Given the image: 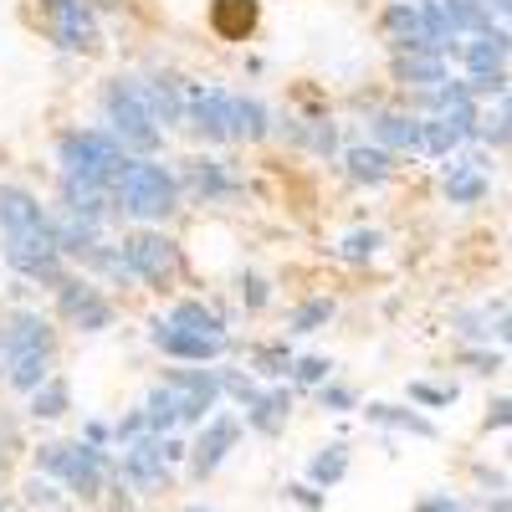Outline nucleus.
Segmentation results:
<instances>
[{"mask_svg": "<svg viewBox=\"0 0 512 512\" xmlns=\"http://www.w3.org/2000/svg\"><path fill=\"white\" fill-rule=\"evenodd\" d=\"M0 256L26 282H41L52 292L67 282V256L57 246V216L26 185H0Z\"/></svg>", "mask_w": 512, "mask_h": 512, "instance_id": "obj_1", "label": "nucleus"}, {"mask_svg": "<svg viewBox=\"0 0 512 512\" xmlns=\"http://www.w3.org/2000/svg\"><path fill=\"white\" fill-rule=\"evenodd\" d=\"M0 359H6V384L21 395L41 390L52 379L57 364V328L47 313L36 308H16L6 323H0Z\"/></svg>", "mask_w": 512, "mask_h": 512, "instance_id": "obj_2", "label": "nucleus"}, {"mask_svg": "<svg viewBox=\"0 0 512 512\" xmlns=\"http://www.w3.org/2000/svg\"><path fill=\"white\" fill-rule=\"evenodd\" d=\"M36 477L57 482L72 502H98L118 477V461L88 441H47L36 451Z\"/></svg>", "mask_w": 512, "mask_h": 512, "instance_id": "obj_3", "label": "nucleus"}, {"mask_svg": "<svg viewBox=\"0 0 512 512\" xmlns=\"http://www.w3.org/2000/svg\"><path fill=\"white\" fill-rule=\"evenodd\" d=\"M57 164H62L67 180H82V185L113 195L118 180H123V169H128V154H123V144L108 134V128L77 123V128H62L57 134Z\"/></svg>", "mask_w": 512, "mask_h": 512, "instance_id": "obj_4", "label": "nucleus"}, {"mask_svg": "<svg viewBox=\"0 0 512 512\" xmlns=\"http://www.w3.org/2000/svg\"><path fill=\"white\" fill-rule=\"evenodd\" d=\"M98 103H103L108 134L123 144L128 159H154L164 149V128L149 113V98H144V82L139 77H108Z\"/></svg>", "mask_w": 512, "mask_h": 512, "instance_id": "obj_5", "label": "nucleus"}, {"mask_svg": "<svg viewBox=\"0 0 512 512\" xmlns=\"http://www.w3.org/2000/svg\"><path fill=\"white\" fill-rule=\"evenodd\" d=\"M180 200H185L180 195V175L169 164H159V159H128L123 180L113 190V210L128 216V221H139V226L169 221L180 210Z\"/></svg>", "mask_w": 512, "mask_h": 512, "instance_id": "obj_6", "label": "nucleus"}, {"mask_svg": "<svg viewBox=\"0 0 512 512\" xmlns=\"http://www.w3.org/2000/svg\"><path fill=\"white\" fill-rule=\"evenodd\" d=\"M190 456V446L180 436H144L134 446H123V461H118V487L139 492V497H154L169 487V472Z\"/></svg>", "mask_w": 512, "mask_h": 512, "instance_id": "obj_7", "label": "nucleus"}, {"mask_svg": "<svg viewBox=\"0 0 512 512\" xmlns=\"http://www.w3.org/2000/svg\"><path fill=\"white\" fill-rule=\"evenodd\" d=\"M118 256H123V267H128V277L134 282H144V287H175V277L185 272V251H180V241L175 236H164V231H154V226H144V231H128L123 241H118Z\"/></svg>", "mask_w": 512, "mask_h": 512, "instance_id": "obj_8", "label": "nucleus"}, {"mask_svg": "<svg viewBox=\"0 0 512 512\" xmlns=\"http://www.w3.org/2000/svg\"><path fill=\"white\" fill-rule=\"evenodd\" d=\"M164 390L180 400V425H200L216 415V405L226 400L221 395V369H200V364H180V369H164Z\"/></svg>", "mask_w": 512, "mask_h": 512, "instance_id": "obj_9", "label": "nucleus"}, {"mask_svg": "<svg viewBox=\"0 0 512 512\" xmlns=\"http://www.w3.org/2000/svg\"><path fill=\"white\" fill-rule=\"evenodd\" d=\"M57 318L62 323H72L77 333H103V328H113V303H108V292L93 282V277H77V272H67V282L57 287Z\"/></svg>", "mask_w": 512, "mask_h": 512, "instance_id": "obj_10", "label": "nucleus"}, {"mask_svg": "<svg viewBox=\"0 0 512 512\" xmlns=\"http://www.w3.org/2000/svg\"><path fill=\"white\" fill-rule=\"evenodd\" d=\"M241 431H246V425H241V415H231V410H216V415H210V420L200 425V431H195V441H190V456H185V461H190V477H195V482L216 477L221 466H226V456L236 451Z\"/></svg>", "mask_w": 512, "mask_h": 512, "instance_id": "obj_11", "label": "nucleus"}, {"mask_svg": "<svg viewBox=\"0 0 512 512\" xmlns=\"http://www.w3.org/2000/svg\"><path fill=\"white\" fill-rule=\"evenodd\" d=\"M180 195H190L195 205H226L241 195V180L226 159L190 154V159H180Z\"/></svg>", "mask_w": 512, "mask_h": 512, "instance_id": "obj_12", "label": "nucleus"}, {"mask_svg": "<svg viewBox=\"0 0 512 512\" xmlns=\"http://www.w3.org/2000/svg\"><path fill=\"white\" fill-rule=\"evenodd\" d=\"M185 128L200 144H231V93L221 82H200L185 103Z\"/></svg>", "mask_w": 512, "mask_h": 512, "instance_id": "obj_13", "label": "nucleus"}, {"mask_svg": "<svg viewBox=\"0 0 512 512\" xmlns=\"http://www.w3.org/2000/svg\"><path fill=\"white\" fill-rule=\"evenodd\" d=\"M47 21H52V41H57L62 52H72V57H93L103 47L98 6H93V0H62Z\"/></svg>", "mask_w": 512, "mask_h": 512, "instance_id": "obj_14", "label": "nucleus"}, {"mask_svg": "<svg viewBox=\"0 0 512 512\" xmlns=\"http://www.w3.org/2000/svg\"><path fill=\"white\" fill-rule=\"evenodd\" d=\"M149 344L175 364H216V359L231 354V338H200V333H185V328L164 323V318L149 323Z\"/></svg>", "mask_w": 512, "mask_h": 512, "instance_id": "obj_15", "label": "nucleus"}, {"mask_svg": "<svg viewBox=\"0 0 512 512\" xmlns=\"http://www.w3.org/2000/svg\"><path fill=\"white\" fill-rule=\"evenodd\" d=\"M144 82V98H149V113L159 128H180L185 123V103H190V88H185V77L175 72H149L139 77Z\"/></svg>", "mask_w": 512, "mask_h": 512, "instance_id": "obj_16", "label": "nucleus"}, {"mask_svg": "<svg viewBox=\"0 0 512 512\" xmlns=\"http://www.w3.org/2000/svg\"><path fill=\"white\" fill-rule=\"evenodd\" d=\"M420 113H374L369 118V144H379L384 154H420Z\"/></svg>", "mask_w": 512, "mask_h": 512, "instance_id": "obj_17", "label": "nucleus"}, {"mask_svg": "<svg viewBox=\"0 0 512 512\" xmlns=\"http://www.w3.org/2000/svg\"><path fill=\"white\" fill-rule=\"evenodd\" d=\"M512 57V31H502V26H492L487 36H472V41H461V67H466V77H492V72H502V62Z\"/></svg>", "mask_w": 512, "mask_h": 512, "instance_id": "obj_18", "label": "nucleus"}, {"mask_svg": "<svg viewBox=\"0 0 512 512\" xmlns=\"http://www.w3.org/2000/svg\"><path fill=\"white\" fill-rule=\"evenodd\" d=\"M487 190H492V180H487V159L482 154H466V159L446 164V200L451 205H482Z\"/></svg>", "mask_w": 512, "mask_h": 512, "instance_id": "obj_19", "label": "nucleus"}, {"mask_svg": "<svg viewBox=\"0 0 512 512\" xmlns=\"http://www.w3.org/2000/svg\"><path fill=\"white\" fill-rule=\"evenodd\" d=\"M62 216H72V221H82V226H98L103 231V221L108 216H118L113 210V195H103V190H93V185H82V180H67L62 175Z\"/></svg>", "mask_w": 512, "mask_h": 512, "instance_id": "obj_20", "label": "nucleus"}, {"mask_svg": "<svg viewBox=\"0 0 512 512\" xmlns=\"http://www.w3.org/2000/svg\"><path fill=\"white\" fill-rule=\"evenodd\" d=\"M287 420H292V390L287 384H272V390L256 395V405H246V431L256 436H282L287 431Z\"/></svg>", "mask_w": 512, "mask_h": 512, "instance_id": "obj_21", "label": "nucleus"}, {"mask_svg": "<svg viewBox=\"0 0 512 512\" xmlns=\"http://www.w3.org/2000/svg\"><path fill=\"white\" fill-rule=\"evenodd\" d=\"M272 134V108L256 93H231V139L236 144H262Z\"/></svg>", "mask_w": 512, "mask_h": 512, "instance_id": "obj_22", "label": "nucleus"}, {"mask_svg": "<svg viewBox=\"0 0 512 512\" xmlns=\"http://www.w3.org/2000/svg\"><path fill=\"white\" fill-rule=\"evenodd\" d=\"M256 16H262L256 0H210V31L221 41H246L256 31Z\"/></svg>", "mask_w": 512, "mask_h": 512, "instance_id": "obj_23", "label": "nucleus"}, {"mask_svg": "<svg viewBox=\"0 0 512 512\" xmlns=\"http://www.w3.org/2000/svg\"><path fill=\"white\" fill-rule=\"evenodd\" d=\"M364 415L374 425H384V431H405V436H420V441H436V420L431 415H420L410 405H390V400H369Z\"/></svg>", "mask_w": 512, "mask_h": 512, "instance_id": "obj_24", "label": "nucleus"}, {"mask_svg": "<svg viewBox=\"0 0 512 512\" xmlns=\"http://www.w3.org/2000/svg\"><path fill=\"white\" fill-rule=\"evenodd\" d=\"M344 169L354 185H384L395 175V154H384L379 144H349L344 149Z\"/></svg>", "mask_w": 512, "mask_h": 512, "instance_id": "obj_25", "label": "nucleus"}, {"mask_svg": "<svg viewBox=\"0 0 512 512\" xmlns=\"http://www.w3.org/2000/svg\"><path fill=\"white\" fill-rule=\"evenodd\" d=\"M164 323H175L185 333H200V338H231L226 333V318L210 308V303H200V297H180V303L164 313Z\"/></svg>", "mask_w": 512, "mask_h": 512, "instance_id": "obj_26", "label": "nucleus"}, {"mask_svg": "<svg viewBox=\"0 0 512 512\" xmlns=\"http://www.w3.org/2000/svg\"><path fill=\"white\" fill-rule=\"evenodd\" d=\"M349 446L344 441H328V446H318L313 456H308V487H318V492H333L338 482L349 477Z\"/></svg>", "mask_w": 512, "mask_h": 512, "instance_id": "obj_27", "label": "nucleus"}, {"mask_svg": "<svg viewBox=\"0 0 512 512\" xmlns=\"http://www.w3.org/2000/svg\"><path fill=\"white\" fill-rule=\"evenodd\" d=\"M395 82L415 93H436L441 82H451L446 57H395Z\"/></svg>", "mask_w": 512, "mask_h": 512, "instance_id": "obj_28", "label": "nucleus"}, {"mask_svg": "<svg viewBox=\"0 0 512 512\" xmlns=\"http://www.w3.org/2000/svg\"><path fill=\"white\" fill-rule=\"evenodd\" d=\"M67 410H72V384H67L62 374H52L41 390L26 395V415H31V420H62Z\"/></svg>", "mask_w": 512, "mask_h": 512, "instance_id": "obj_29", "label": "nucleus"}, {"mask_svg": "<svg viewBox=\"0 0 512 512\" xmlns=\"http://www.w3.org/2000/svg\"><path fill=\"white\" fill-rule=\"evenodd\" d=\"M333 313H338L333 297H303V303H297V308L287 313V333H292V338H308V333L328 328V323H333Z\"/></svg>", "mask_w": 512, "mask_h": 512, "instance_id": "obj_30", "label": "nucleus"}, {"mask_svg": "<svg viewBox=\"0 0 512 512\" xmlns=\"http://www.w3.org/2000/svg\"><path fill=\"white\" fill-rule=\"evenodd\" d=\"M441 11H446V21H451L456 36H487V31L497 26V21L487 16L482 0H441Z\"/></svg>", "mask_w": 512, "mask_h": 512, "instance_id": "obj_31", "label": "nucleus"}, {"mask_svg": "<svg viewBox=\"0 0 512 512\" xmlns=\"http://www.w3.org/2000/svg\"><path fill=\"white\" fill-rule=\"evenodd\" d=\"M144 415H149V436H175L180 431V400L169 395L164 384H154V390H149Z\"/></svg>", "mask_w": 512, "mask_h": 512, "instance_id": "obj_32", "label": "nucleus"}, {"mask_svg": "<svg viewBox=\"0 0 512 512\" xmlns=\"http://www.w3.org/2000/svg\"><path fill=\"white\" fill-rule=\"evenodd\" d=\"M98 241H103L98 226H82V221H72V216H57V246H62V256L82 262V256H88Z\"/></svg>", "mask_w": 512, "mask_h": 512, "instance_id": "obj_33", "label": "nucleus"}, {"mask_svg": "<svg viewBox=\"0 0 512 512\" xmlns=\"http://www.w3.org/2000/svg\"><path fill=\"white\" fill-rule=\"evenodd\" d=\"M251 374H262V379H292V349H287V338L251 349Z\"/></svg>", "mask_w": 512, "mask_h": 512, "instance_id": "obj_34", "label": "nucleus"}, {"mask_svg": "<svg viewBox=\"0 0 512 512\" xmlns=\"http://www.w3.org/2000/svg\"><path fill=\"white\" fill-rule=\"evenodd\" d=\"M379 246H384V231L359 226V231H349L344 241H338V256H344V262H354V267H364V262H374V256H379Z\"/></svg>", "mask_w": 512, "mask_h": 512, "instance_id": "obj_35", "label": "nucleus"}, {"mask_svg": "<svg viewBox=\"0 0 512 512\" xmlns=\"http://www.w3.org/2000/svg\"><path fill=\"white\" fill-rule=\"evenodd\" d=\"M456 149H461V139L451 134V123H446V118H425V128H420V154L451 159Z\"/></svg>", "mask_w": 512, "mask_h": 512, "instance_id": "obj_36", "label": "nucleus"}, {"mask_svg": "<svg viewBox=\"0 0 512 512\" xmlns=\"http://www.w3.org/2000/svg\"><path fill=\"white\" fill-rule=\"evenodd\" d=\"M21 502H26V507H36V512H67V497H62V487H57V482H47V477H26V487H21Z\"/></svg>", "mask_w": 512, "mask_h": 512, "instance_id": "obj_37", "label": "nucleus"}, {"mask_svg": "<svg viewBox=\"0 0 512 512\" xmlns=\"http://www.w3.org/2000/svg\"><path fill=\"white\" fill-rule=\"evenodd\" d=\"M236 297H241L246 313H262V308L272 303V287H267L262 272H236Z\"/></svg>", "mask_w": 512, "mask_h": 512, "instance_id": "obj_38", "label": "nucleus"}, {"mask_svg": "<svg viewBox=\"0 0 512 512\" xmlns=\"http://www.w3.org/2000/svg\"><path fill=\"white\" fill-rule=\"evenodd\" d=\"M221 395H231L241 410L256 405V395H262V384H256V374H241V369H221Z\"/></svg>", "mask_w": 512, "mask_h": 512, "instance_id": "obj_39", "label": "nucleus"}, {"mask_svg": "<svg viewBox=\"0 0 512 512\" xmlns=\"http://www.w3.org/2000/svg\"><path fill=\"white\" fill-rule=\"evenodd\" d=\"M308 149L323 154V159L338 154V123H333V118H313V123H308Z\"/></svg>", "mask_w": 512, "mask_h": 512, "instance_id": "obj_40", "label": "nucleus"}, {"mask_svg": "<svg viewBox=\"0 0 512 512\" xmlns=\"http://www.w3.org/2000/svg\"><path fill=\"white\" fill-rule=\"evenodd\" d=\"M328 374H333V364H328V359H318V354L292 359V379H297V384H313V390H323Z\"/></svg>", "mask_w": 512, "mask_h": 512, "instance_id": "obj_41", "label": "nucleus"}, {"mask_svg": "<svg viewBox=\"0 0 512 512\" xmlns=\"http://www.w3.org/2000/svg\"><path fill=\"white\" fill-rule=\"evenodd\" d=\"M507 88H512L507 72H492V77H466V93H472V103H477V108H482V98H492V103H497Z\"/></svg>", "mask_w": 512, "mask_h": 512, "instance_id": "obj_42", "label": "nucleus"}, {"mask_svg": "<svg viewBox=\"0 0 512 512\" xmlns=\"http://www.w3.org/2000/svg\"><path fill=\"white\" fill-rule=\"evenodd\" d=\"M318 405L333 410V415H344V410H359V395L349 390V384H333V379H328L323 390H318Z\"/></svg>", "mask_w": 512, "mask_h": 512, "instance_id": "obj_43", "label": "nucleus"}, {"mask_svg": "<svg viewBox=\"0 0 512 512\" xmlns=\"http://www.w3.org/2000/svg\"><path fill=\"white\" fill-rule=\"evenodd\" d=\"M477 139H487L492 149H507V144H512V123H507L497 108H482V134H477Z\"/></svg>", "mask_w": 512, "mask_h": 512, "instance_id": "obj_44", "label": "nucleus"}, {"mask_svg": "<svg viewBox=\"0 0 512 512\" xmlns=\"http://www.w3.org/2000/svg\"><path fill=\"white\" fill-rule=\"evenodd\" d=\"M410 400L436 410V405H451V400H456V390H446V384H425V379H410Z\"/></svg>", "mask_w": 512, "mask_h": 512, "instance_id": "obj_45", "label": "nucleus"}, {"mask_svg": "<svg viewBox=\"0 0 512 512\" xmlns=\"http://www.w3.org/2000/svg\"><path fill=\"white\" fill-rule=\"evenodd\" d=\"M461 364L472 369V374H497V369H502V354H497V349L472 344V349H461Z\"/></svg>", "mask_w": 512, "mask_h": 512, "instance_id": "obj_46", "label": "nucleus"}, {"mask_svg": "<svg viewBox=\"0 0 512 512\" xmlns=\"http://www.w3.org/2000/svg\"><path fill=\"white\" fill-rule=\"evenodd\" d=\"M16 451H21V431H16V420H0V477L11 472Z\"/></svg>", "mask_w": 512, "mask_h": 512, "instance_id": "obj_47", "label": "nucleus"}, {"mask_svg": "<svg viewBox=\"0 0 512 512\" xmlns=\"http://www.w3.org/2000/svg\"><path fill=\"white\" fill-rule=\"evenodd\" d=\"M287 502H297L303 512H323V507H328V492H318V487H308V482H292V487H287Z\"/></svg>", "mask_w": 512, "mask_h": 512, "instance_id": "obj_48", "label": "nucleus"}, {"mask_svg": "<svg viewBox=\"0 0 512 512\" xmlns=\"http://www.w3.org/2000/svg\"><path fill=\"white\" fill-rule=\"evenodd\" d=\"M482 425H487V431H512V395H502V400H487V415H482Z\"/></svg>", "mask_w": 512, "mask_h": 512, "instance_id": "obj_49", "label": "nucleus"}, {"mask_svg": "<svg viewBox=\"0 0 512 512\" xmlns=\"http://www.w3.org/2000/svg\"><path fill=\"white\" fill-rule=\"evenodd\" d=\"M410 512H466V502H461V497H451V492H425Z\"/></svg>", "mask_w": 512, "mask_h": 512, "instance_id": "obj_50", "label": "nucleus"}, {"mask_svg": "<svg viewBox=\"0 0 512 512\" xmlns=\"http://www.w3.org/2000/svg\"><path fill=\"white\" fill-rule=\"evenodd\" d=\"M77 441H88V446H103L108 451V441H113V425H103V420H88L82 425V436Z\"/></svg>", "mask_w": 512, "mask_h": 512, "instance_id": "obj_51", "label": "nucleus"}, {"mask_svg": "<svg viewBox=\"0 0 512 512\" xmlns=\"http://www.w3.org/2000/svg\"><path fill=\"white\" fill-rule=\"evenodd\" d=\"M482 6H487V16L497 21V16H507L512 21V0H482Z\"/></svg>", "mask_w": 512, "mask_h": 512, "instance_id": "obj_52", "label": "nucleus"}, {"mask_svg": "<svg viewBox=\"0 0 512 512\" xmlns=\"http://www.w3.org/2000/svg\"><path fill=\"white\" fill-rule=\"evenodd\" d=\"M492 333H497V338H502V344H507V349H512V313H502V318H497V328H492Z\"/></svg>", "mask_w": 512, "mask_h": 512, "instance_id": "obj_53", "label": "nucleus"}, {"mask_svg": "<svg viewBox=\"0 0 512 512\" xmlns=\"http://www.w3.org/2000/svg\"><path fill=\"white\" fill-rule=\"evenodd\" d=\"M487 512H512V497H507V492H492V497H487Z\"/></svg>", "mask_w": 512, "mask_h": 512, "instance_id": "obj_54", "label": "nucleus"}, {"mask_svg": "<svg viewBox=\"0 0 512 512\" xmlns=\"http://www.w3.org/2000/svg\"><path fill=\"white\" fill-rule=\"evenodd\" d=\"M497 113H502V118H507V123H512V88H507V93H502V98H497Z\"/></svg>", "mask_w": 512, "mask_h": 512, "instance_id": "obj_55", "label": "nucleus"}, {"mask_svg": "<svg viewBox=\"0 0 512 512\" xmlns=\"http://www.w3.org/2000/svg\"><path fill=\"white\" fill-rule=\"evenodd\" d=\"M180 512H216V507H205V502H190V507H180Z\"/></svg>", "mask_w": 512, "mask_h": 512, "instance_id": "obj_56", "label": "nucleus"}, {"mask_svg": "<svg viewBox=\"0 0 512 512\" xmlns=\"http://www.w3.org/2000/svg\"><path fill=\"white\" fill-rule=\"evenodd\" d=\"M0 512H16V502H11L6 492H0Z\"/></svg>", "mask_w": 512, "mask_h": 512, "instance_id": "obj_57", "label": "nucleus"}, {"mask_svg": "<svg viewBox=\"0 0 512 512\" xmlns=\"http://www.w3.org/2000/svg\"><path fill=\"white\" fill-rule=\"evenodd\" d=\"M57 6H62V0H41V11H47V16H52V11H57Z\"/></svg>", "mask_w": 512, "mask_h": 512, "instance_id": "obj_58", "label": "nucleus"}, {"mask_svg": "<svg viewBox=\"0 0 512 512\" xmlns=\"http://www.w3.org/2000/svg\"><path fill=\"white\" fill-rule=\"evenodd\" d=\"M0 374H6V359H0Z\"/></svg>", "mask_w": 512, "mask_h": 512, "instance_id": "obj_59", "label": "nucleus"}]
</instances>
